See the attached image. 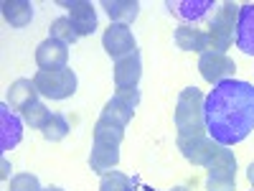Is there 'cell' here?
Returning a JSON list of instances; mask_svg holds the SVG:
<instances>
[{
    "label": "cell",
    "mask_w": 254,
    "mask_h": 191,
    "mask_svg": "<svg viewBox=\"0 0 254 191\" xmlns=\"http://www.w3.org/2000/svg\"><path fill=\"white\" fill-rule=\"evenodd\" d=\"M247 179H249V184L254 186V163H249V168H247Z\"/></svg>",
    "instance_id": "obj_28"
},
{
    "label": "cell",
    "mask_w": 254,
    "mask_h": 191,
    "mask_svg": "<svg viewBox=\"0 0 254 191\" xmlns=\"http://www.w3.org/2000/svg\"><path fill=\"white\" fill-rule=\"evenodd\" d=\"M102 8L112 18V23H132L140 13V3L137 0H102Z\"/></svg>",
    "instance_id": "obj_14"
},
{
    "label": "cell",
    "mask_w": 254,
    "mask_h": 191,
    "mask_svg": "<svg viewBox=\"0 0 254 191\" xmlns=\"http://www.w3.org/2000/svg\"><path fill=\"white\" fill-rule=\"evenodd\" d=\"M221 143H216L211 135H196V138H178V151L183 153L186 161L193 166H208L221 151Z\"/></svg>",
    "instance_id": "obj_4"
},
{
    "label": "cell",
    "mask_w": 254,
    "mask_h": 191,
    "mask_svg": "<svg viewBox=\"0 0 254 191\" xmlns=\"http://www.w3.org/2000/svg\"><path fill=\"white\" fill-rule=\"evenodd\" d=\"M64 5L69 8V20L76 28L79 38L92 36L97 31V10L92 3H87V0H71V3H64Z\"/></svg>",
    "instance_id": "obj_9"
},
{
    "label": "cell",
    "mask_w": 254,
    "mask_h": 191,
    "mask_svg": "<svg viewBox=\"0 0 254 191\" xmlns=\"http://www.w3.org/2000/svg\"><path fill=\"white\" fill-rule=\"evenodd\" d=\"M165 5L171 8L173 15H178L183 20H198L208 13V8H214L211 0H168Z\"/></svg>",
    "instance_id": "obj_15"
},
{
    "label": "cell",
    "mask_w": 254,
    "mask_h": 191,
    "mask_svg": "<svg viewBox=\"0 0 254 191\" xmlns=\"http://www.w3.org/2000/svg\"><path fill=\"white\" fill-rule=\"evenodd\" d=\"M10 191H41V184L33 174H15L10 179Z\"/></svg>",
    "instance_id": "obj_26"
},
{
    "label": "cell",
    "mask_w": 254,
    "mask_h": 191,
    "mask_svg": "<svg viewBox=\"0 0 254 191\" xmlns=\"http://www.w3.org/2000/svg\"><path fill=\"white\" fill-rule=\"evenodd\" d=\"M3 18L13 28H23L33 18V5L28 0H5L3 3Z\"/></svg>",
    "instance_id": "obj_16"
},
{
    "label": "cell",
    "mask_w": 254,
    "mask_h": 191,
    "mask_svg": "<svg viewBox=\"0 0 254 191\" xmlns=\"http://www.w3.org/2000/svg\"><path fill=\"white\" fill-rule=\"evenodd\" d=\"M120 163V145H107V143H92V153H89V166L97 174H107L110 168Z\"/></svg>",
    "instance_id": "obj_13"
},
{
    "label": "cell",
    "mask_w": 254,
    "mask_h": 191,
    "mask_svg": "<svg viewBox=\"0 0 254 191\" xmlns=\"http://www.w3.org/2000/svg\"><path fill=\"white\" fill-rule=\"evenodd\" d=\"M237 46L254 56V3L239 8V23H237Z\"/></svg>",
    "instance_id": "obj_12"
},
{
    "label": "cell",
    "mask_w": 254,
    "mask_h": 191,
    "mask_svg": "<svg viewBox=\"0 0 254 191\" xmlns=\"http://www.w3.org/2000/svg\"><path fill=\"white\" fill-rule=\"evenodd\" d=\"M147 191H153V189H147Z\"/></svg>",
    "instance_id": "obj_32"
},
{
    "label": "cell",
    "mask_w": 254,
    "mask_h": 191,
    "mask_svg": "<svg viewBox=\"0 0 254 191\" xmlns=\"http://www.w3.org/2000/svg\"><path fill=\"white\" fill-rule=\"evenodd\" d=\"M132 107L130 104H125V102H120L117 97H112L107 104H104V110H102V115H99V120L102 122H110V125H115V127H127V122L132 120Z\"/></svg>",
    "instance_id": "obj_18"
},
{
    "label": "cell",
    "mask_w": 254,
    "mask_h": 191,
    "mask_svg": "<svg viewBox=\"0 0 254 191\" xmlns=\"http://www.w3.org/2000/svg\"><path fill=\"white\" fill-rule=\"evenodd\" d=\"M239 8L237 3H221L214 10V18H211V26L229 31V33H237V23H239Z\"/></svg>",
    "instance_id": "obj_19"
},
{
    "label": "cell",
    "mask_w": 254,
    "mask_h": 191,
    "mask_svg": "<svg viewBox=\"0 0 254 191\" xmlns=\"http://www.w3.org/2000/svg\"><path fill=\"white\" fill-rule=\"evenodd\" d=\"M41 133H44L46 140L59 143V140H64V138L69 135V122H66V117H64V115H56V112H54L51 120L46 122V127H44Z\"/></svg>",
    "instance_id": "obj_24"
},
{
    "label": "cell",
    "mask_w": 254,
    "mask_h": 191,
    "mask_svg": "<svg viewBox=\"0 0 254 191\" xmlns=\"http://www.w3.org/2000/svg\"><path fill=\"white\" fill-rule=\"evenodd\" d=\"M49 38H56V41H61V44H74V41L79 38V33H76V28L71 26V20H69V15H64V18H56L54 23H51V28H49Z\"/></svg>",
    "instance_id": "obj_20"
},
{
    "label": "cell",
    "mask_w": 254,
    "mask_h": 191,
    "mask_svg": "<svg viewBox=\"0 0 254 191\" xmlns=\"http://www.w3.org/2000/svg\"><path fill=\"white\" fill-rule=\"evenodd\" d=\"M203 102L206 97L196 87H186L176 102V127L178 138H196L206 133V117H203Z\"/></svg>",
    "instance_id": "obj_2"
},
{
    "label": "cell",
    "mask_w": 254,
    "mask_h": 191,
    "mask_svg": "<svg viewBox=\"0 0 254 191\" xmlns=\"http://www.w3.org/2000/svg\"><path fill=\"white\" fill-rule=\"evenodd\" d=\"M41 191H64V189H59V186H49V189H41Z\"/></svg>",
    "instance_id": "obj_30"
},
{
    "label": "cell",
    "mask_w": 254,
    "mask_h": 191,
    "mask_svg": "<svg viewBox=\"0 0 254 191\" xmlns=\"http://www.w3.org/2000/svg\"><path fill=\"white\" fill-rule=\"evenodd\" d=\"M198 72L201 77L208 82V84H221L226 79H234V72H237V64L229 54H214V51H206L201 54L198 59Z\"/></svg>",
    "instance_id": "obj_5"
},
{
    "label": "cell",
    "mask_w": 254,
    "mask_h": 191,
    "mask_svg": "<svg viewBox=\"0 0 254 191\" xmlns=\"http://www.w3.org/2000/svg\"><path fill=\"white\" fill-rule=\"evenodd\" d=\"M33 84L38 95H44L49 99H66L76 92V74L66 67V69H56V72H36Z\"/></svg>",
    "instance_id": "obj_3"
},
{
    "label": "cell",
    "mask_w": 254,
    "mask_h": 191,
    "mask_svg": "<svg viewBox=\"0 0 254 191\" xmlns=\"http://www.w3.org/2000/svg\"><path fill=\"white\" fill-rule=\"evenodd\" d=\"M99 191H135V189H132L130 176H125L120 171H107V174H102Z\"/></svg>",
    "instance_id": "obj_22"
},
{
    "label": "cell",
    "mask_w": 254,
    "mask_h": 191,
    "mask_svg": "<svg viewBox=\"0 0 254 191\" xmlns=\"http://www.w3.org/2000/svg\"><path fill=\"white\" fill-rule=\"evenodd\" d=\"M20 138H23V122L10 112L8 104H3L0 107V151L5 153L10 148H15Z\"/></svg>",
    "instance_id": "obj_10"
},
{
    "label": "cell",
    "mask_w": 254,
    "mask_h": 191,
    "mask_svg": "<svg viewBox=\"0 0 254 191\" xmlns=\"http://www.w3.org/2000/svg\"><path fill=\"white\" fill-rule=\"evenodd\" d=\"M102 46L115 61H120L122 56H130L132 51H137V44H135V36L132 31L122 26V23H112L102 36Z\"/></svg>",
    "instance_id": "obj_6"
},
{
    "label": "cell",
    "mask_w": 254,
    "mask_h": 191,
    "mask_svg": "<svg viewBox=\"0 0 254 191\" xmlns=\"http://www.w3.org/2000/svg\"><path fill=\"white\" fill-rule=\"evenodd\" d=\"M115 97H117L120 102H125V104H130L132 110L140 104V90H117Z\"/></svg>",
    "instance_id": "obj_27"
},
{
    "label": "cell",
    "mask_w": 254,
    "mask_h": 191,
    "mask_svg": "<svg viewBox=\"0 0 254 191\" xmlns=\"http://www.w3.org/2000/svg\"><path fill=\"white\" fill-rule=\"evenodd\" d=\"M8 168H10V166H8V161H3V179H8V176H10V174H8Z\"/></svg>",
    "instance_id": "obj_29"
},
{
    "label": "cell",
    "mask_w": 254,
    "mask_h": 191,
    "mask_svg": "<svg viewBox=\"0 0 254 191\" xmlns=\"http://www.w3.org/2000/svg\"><path fill=\"white\" fill-rule=\"evenodd\" d=\"M206 133L221 145H237L254 130V87L226 79L208 92L203 102Z\"/></svg>",
    "instance_id": "obj_1"
},
{
    "label": "cell",
    "mask_w": 254,
    "mask_h": 191,
    "mask_svg": "<svg viewBox=\"0 0 254 191\" xmlns=\"http://www.w3.org/2000/svg\"><path fill=\"white\" fill-rule=\"evenodd\" d=\"M51 115H54V112L46 107L44 102H36L31 110H26V112H23V120H26L31 127H38V130H44L46 122L51 120Z\"/></svg>",
    "instance_id": "obj_25"
},
{
    "label": "cell",
    "mask_w": 254,
    "mask_h": 191,
    "mask_svg": "<svg viewBox=\"0 0 254 191\" xmlns=\"http://www.w3.org/2000/svg\"><path fill=\"white\" fill-rule=\"evenodd\" d=\"M140 77H142L140 51H132L130 56H122L120 61H115V87L117 90H137Z\"/></svg>",
    "instance_id": "obj_8"
},
{
    "label": "cell",
    "mask_w": 254,
    "mask_h": 191,
    "mask_svg": "<svg viewBox=\"0 0 254 191\" xmlns=\"http://www.w3.org/2000/svg\"><path fill=\"white\" fill-rule=\"evenodd\" d=\"M36 102H38V90H36L33 79H15L8 87V104L13 110L26 112Z\"/></svg>",
    "instance_id": "obj_11"
},
{
    "label": "cell",
    "mask_w": 254,
    "mask_h": 191,
    "mask_svg": "<svg viewBox=\"0 0 254 191\" xmlns=\"http://www.w3.org/2000/svg\"><path fill=\"white\" fill-rule=\"evenodd\" d=\"M206 191H237V174H229V171H208Z\"/></svg>",
    "instance_id": "obj_21"
},
{
    "label": "cell",
    "mask_w": 254,
    "mask_h": 191,
    "mask_svg": "<svg viewBox=\"0 0 254 191\" xmlns=\"http://www.w3.org/2000/svg\"><path fill=\"white\" fill-rule=\"evenodd\" d=\"M171 191H190L188 186H176V189H171Z\"/></svg>",
    "instance_id": "obj_31"
},
{
    "label": "cell",
    "mask_w": 254,
    "mask_h": 191,
    "mask_svg": "<svg viewBox=\"0 0 254 191\" xmlns=\"http://www.w3.org/2000/svg\"><path fill=\"white\" fill-rule=\"evenodd\" d=\"M173 38H176V46L183 51L206 54V31H198L193 26H181V28H176Z\"/></svg>",
    "instance_id": "obj_17"
},
{
    "label": "cell",
    "mask_w": 254,
    "mask_h": 191,
    "mask_svg": "<svg viewBox=\"0 0 254 191\" xmlns=\"http://www.w3.org/2000/svg\"><path fill=\"white\" fill-rule=\"evenodd\" d=\"M66 61H69V49H66V44H61L56 38H46L36 49V64L41 67V72L66 69Z\"/></svg>",
    "instance_id": "obj_7"
},
{
    "label": "cell",
    "mask_w": 254,
    "mask_h": 191,
    "mask_svg": "<svg viewBox=\"0 0 254 191\" xmlns=\"http://www.w3.org/2000/svg\"><path fill=\"white\" fill-rule=\"evenodd\" d=\"M122 138H125V130H122V127H115V125H110V122L97 120V125H94V140H97V143L120 145Z\"/></svg>",
    "instance_id": "obj_23"
}]
</instances>
